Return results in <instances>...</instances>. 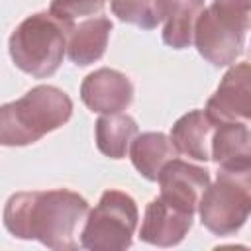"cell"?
I'll return each mask as SVG.
<instances>
[{
	"label": "cell",
	"mask_w": 251,
	"mask_h": 251,
	"mask_svg": "<svg viewBox=\"0 0 251 251\" xmlns=\"http://www.w3.org/2000/svg\"><path fill=\"white\" fill-rule=\"evenodd\" d=\"M86 214V198L69 188L16 192L4 206V227L18 239H35L55 251H75L76 229Z\"/></svg>",
	"instance_id": "cell-1"
},
{
	"label": "cell",
	"mask_w": 251,
	"mask_h": 251,
	"mask_svg": "<svg viewBox=\"0 0 251 251\" xmlns=\"http://www.w3.org/2000/svg\"><path fill=\"white\" fill-rule=\"evenodd\" d=\"M73 116V100L51 84H39L22 98L0 108V143L24 147L65 126Z\"/></svg>",
	"instance_id": "cell-2"
},
{
	"label": "cell",
	"mask_w": 251,
	"mask_h": 251,
	"mask_svg": "<svg viewBox=\"0 0 251 251\" xmlns=\"http://www.w3.org/2000/svg\"><path fill=\"white\" fill-rule=\"evenodd\" d=\"M249 29L251 0H212L196 22L194 45L210 65L227 67L241 55Z\"/></svg>",
	"instance_id": "cell-3"
},
{
	"label": "cell",
	"mask_w": 251,
	"mask_h": 251,
	"mask_svg": "<svg viewBox=\"0 0 251 251\" xmlns=\"http://www.w3.org/2000/svg\"><path fill=\"white\" fill-rule=\"evenodd\" d=\"M8 51L20 71L33 78H47L65 59L67 31L49 12H37L12 31Z\"/></svg>",
	"instance_id": "cell-4"
},
{
	"label": "cell",
	"mask_w": 251,
	"mask_h": 251,
	"mask_svg": "<svg viewBox=\"0 0 251 251\" xmlns=\"http://www.w3.org/2000/svg\"><path fill=\"white\" fill-rule=\"evenodd\" d=\"M198 214L214 235H233L251 216V165L220 167L218 176L204 190Z\"/></svg>",
	"instance_id": "cell-5"
},
{
	"label": "cell",
	"mask_w": 251,
	"mask_h": 251,
	"mask_svg": "<svg viewBox=\"0 0 251 251\" xmlns=\"http://www.w3.org/2000/svg\"><path fill=\"white\" fill-rule=\"evenodd\" d=\"M137 220V204L127 192L106 190L84 222L80 247L88 251H124L133 243Z\"/></svg>",
	"instance_id": "cell-6"
},
{
	"label": "cell",
	"mask_w": 251,
	"mask_h": 251,
	"mask_svg": "<svg viewBox=\"0 0 251 251\" xmlns=\"http://www.w3.org/2000/svg\"><path fill=\"white\" fill-rule=\"evenodd\" d=\"M157 182L159 196L194 214L204 190L210 186V171L175 157L161 169Z\"/></svg>",
	"instance_id": "cell-7"
},
{
	"label": "cell",
	"mask_w": 251,
	"mask_h": 251,
	"mask_svg": "<svg viewBox=\"0 0 251 251\" xmlns=\"http://www.w3.org/2000/svg\"><path fill=\"white\" fill-rule=\"evenodd\" d=\"M192 218V212L165 200L163 196H157L145 208L139 237L141 241L157 247L178 245L190 231Z\"/></svg>",
	"instance_id": "cell-8"
},
{
	"label": "cell",
	"mask_w": 251,
	"mask_h": 251,
	"mask_svg": "<svg viewBox=\"0 0 251 251\" xmlns=\"http://www.w3.org/2000/svg\"><path fill=\"white\" fill-rule=\"evenodd\" d=\"M80 100L96 114H118L131 104L133 84L124 73L102 67L82 80Z\"/></svg>",
	"instance_id": "cell-9"
},
{
	"label": "cell",
	"mask_w": 251,
	"mask_h": 251,
	"mask_svg": "<svg viewBox=\"0 0 251 251\" xmlns=\"http://www.w3.org/2000/svg\"><path fill=\"white\" fill-rule=\"evenodd\" d=\"M206 110L222 122L251 120V63H235L226 71Z\"/></svg>",
	"instance_id": "cell-10"
},
{
	"label": "cell",
	"mask_w": 251,
	"mask_h": 251,
	"mask_svg": "<svg viewBox=\"0 0 251 251\" xmlns=\"http://www.w3.org/2000/svg\"><path fill=\"white\" fill-rule=\"evenodd\" d=\"M220 120L208 110H192L180 116L171 127V141L178 153L194 161L212 159V137Z\"/></svg>",
	"instance_id": "cell-11"
},
{
	"label": "cell",
	"mask_w": 251,
	"mask_h": 251,
	"mask_svg": "<svg viewBox=\"0 0 251 251\" xmlns=\"http://www.w3.org/2000/svg\"><path fill=\"white\" fill-rule=\"evenodd\" d=\"M112 22L106 16H96L78 22L67 31V55L78 65L86 67L102 59L108 47Z\"/></svg>",
	"instance_id": "cell-12"
},
{
	"label": "cell",
	"mask_w": 251,
	"mask_h": 251,
	"mask_svg": "<svg viewBox=\"0 0 251 251\" xmlns=\"http://www.w3.org/2000/svg\"><path fill=\"white\" fill-rule=\"evenodd\" d=\"M212 161L218 167L251 165V127L237 120H220L212 137Z\"/></svg>",
	"instance_id": "cell-13"
},
{
	"label": "cell",
	"mask_w": 251,
	"mask_h": 251,
	"mask_svg": "<svg viewBox=\"0 0 251 251\" xmlns=\"http://www.w3.org/2000/svg\"><path fill=\"white\" fill-rule=\"evenodd\" d=\"M176 155V147L163 131H143L133 137L129 147V159L133 167L147 180H157L161 169Z\"/></svg>",
	"instance_id": "cell-14"
},
{
	"label": "cell",
	"mask_w": 251,
	"mask_h": 251,
	"mask_svg": "<svg viewBox=\"0 0 251 251\" xmlns=\"http://www.w3.org/2000/svg\"><path fill=\"white\" fill-rule=\"evenodd\" d=\"M202 10L204 0H163V41L173 49L190 47Z\"/></svg>",
	"instance_id": "cell-15"
},
{
	"label": "cell",
	"mask_w": 251,
	"mask_h": 251,
	"mask_svg": "<svg viewBox=\"0 0 251 251\" xmlns=\"http://www.w3.org/2000/svg\"><path fill=\"white\" fill-rule=\"evenodd\" d=\"M94 133L100 153H104L110 159H122L126 157L133 137L137 135V124L131 116L122 112L104 114L96 120Z\"/></svg>",
	"instance_id": "cell-16"
},
{
	"label": "cell",
	"mask_w": 251,
	"mask_h": 251,
	"mask_svg": "<svg viewBox=\"0 0 251 251\" xmlns=\"http://www.w3.org/2000/svg\"><path fill=\"white\" fill-rule=\"evenodd\" d=\"M118 20L141 29H155L163 22V0H110Z\"/></svg>",
	"instance_id": "cell-17"
},
{
	"label": "cell",
	"mask_w": 251,
	"mask_h": 251,
	"mask_svg": "<svg viewBox=\"0 0 251 251\" xmlns=\"http://www.w3.org/2000/svg\"><path fill=\"white\" fill-rule=\"evenodd\" d=\"M106 2L108 0H51L49 14L69 31L78 22L100 16Z\"/></svg>",
	"instance_id": "cell-18"
}]
</instances>
